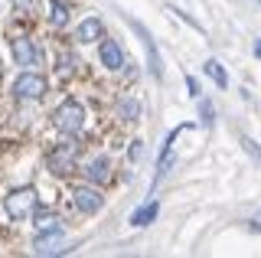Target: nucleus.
<instances>
[{
	"label": "nucleus",
	"mask_w": 261,
	"mask_h": 258,
	"mask_svg": "<svg viewBox=\"0 0 261 258\" xmlns=\"http://www.w3.org/2000/svg\"><path fill=\"white\" fill-rule=\"evenodd\" d=\"M82 154V144L75 141V134H65V141H59L53 150H49V157H46V167L53 170L56 176H65V173H72L75 170V160Z\"/></svg>",
	"instance_id": "nucleus-1"
},
{
	"label": "nucleus",
	"mask_w": 261,
	"mask_h": 258,
	"mask_svg": "<svg viewBox=\"0 0 261 258\" xmlns=\"http://www.w3.org/2000/svg\"><path fill=\"white\" fill-rule=\"evenodd\" d=\"M39 206V193L36 187H20V190H10L4 199V209L10 219H30Z\"/></svg>",
	"instance_id": "nucleus-2"
},
{
	"label": "nucleus",
	"mask_w": 261,
	"mask_h": 258,
	"mask_svg": "<svg viewBox=\"0 0 261 258\" xmlns=\"http://www.w3.org/2000/svg\"><path fill=\"white\" fill-rule=\"evenodd\" d=\"M127 27L134 30V33H137V39L144 43V49H147V59H150V62H147V66H150V75L160 82V79H163V59H160V49H157V39H153V36H150V30H147L141 20H134V17H127Z\"/></svg>",
	"instance_id": "nucleus-3"
},
{
	"label": "nucleus",
	"mask_w": 261,
	"mask_h": 258,
	"mask_svg": "<svg viewBox=\"0 0 261 258\" xmlns=\"http://www.w3.org/2000/svg\"><path fill=\"white\" fill-rule=\"evenodd\" d=\"M53 121H56V127H59L62 134H79L82 124H85V111H82L79 101H65V105L56 108Z\"/></svg>",
	"instance_id": "nucleus-4"
},
{
	"label": "nucleus",
	"mask_w": 261,
	"mask_h": 258,
	"mask_svg": "<svg viewBox=\"0 0 261 258\" xmlns=\"http://www.w3.org/2000/svg\"><path fill=\"white\" fill-rule=\"evenodd\" d=\"M33 252H36V255H65V252H69V248H65V232L62 229L39 232L36 242H33Z\"/></svg>",
	"instance_id": "nucleus-5"
},
{
	"label": "nucleus",
	"mask_w": 261,
	"mask_h": 258,
	"mask_svg": "<svg viewBox=\"0 0 261 258\" xmlns=\"http://www.w3.org/2000/svg\"><path fill=\"white\" fill-rule=\"evenodd\" d=\"M13 95L16 98H43L46 95V79L36 75V72H23V75H16V82H13Z\"/></svg>",
	"instance_id": "nucleus-6"
},
{
	"label": "nucleus",
	"mask_w": 261,
	"mask_h": 258,
	"mask_svg": "<svg viewBox=\"0 0 261 258\" xmlns=\"http://www.w3.org/2000/svg\"><path fill=\"white\" fill-rule=\"evenodd\" d=\"M13 59L16 66H39V59H43V49H39L36 43H33L30 36H16L13 39Z\"/></svg>",
	"instance_id": "nucleus-7"
},
{
	"label": "nucleus",
	"mask_w": 261,
	"mask_h": 258,
	"mask_svg": "<svg viewBox=\"0 0 261 258\" xmlns=\"http://www.w3.org/2000/svg\"><path fill=\"white\" fill-rule=\"evenodd\" d=\"M72 203H75L79 213H88V216H92V213H98V209L105 206V196L95 187H75V190H72Z\"/></svg>",
	"instance_id": "nucleus-8"
},
{
	"label": "nucleus",
	"mask_w": 261,
	"mask_h": 258,
	"mask_svg": "<svg viewBox=\"0 0 261 258\" xmlns=\"http://www.w3.org/2000/svg\"><path fill=\"white\" fill-rule=\"evenodd\" d=\"M98 56H101V66L118 72L121 66H124V49H121L118 39H101V46H98Z\"/></svg>",
	"instance_id": "nucleus-9"
},
{
	"label": "nucleus",
	"mask_w": 261,
	"mask_h": 258,
	"mask_svg": "<svg viewBox=\"0 0 261 258\" xmlns=\"http://www.w3.org/2000/svg\"><path fill=\"white\" fill-rule=\"evenodd\" d=\"M186 131V124H179L173 134H167V141H163V147H160V160H157V173H153V183H160L163 176H167V170H170V160H173V144H176V138Z\"/></svg>",
	"instance_id": "nucleus-10"
},
{
	"label": "nucleus",
	"mask_w": 261,
	"mask_h": 258,
	"mask_svg": "<svg viewBox=\"0 0 261 258\" xmlns=\"http://www.w3.org/2000/svg\"><path fill=\"white\" fill-rule=\"evenodd\" d=\"M157 213H160V203H157V199H150V203H144L141 209H134V213H130V225L144 229V225H150L153 219H157Z\"/></svg>",
	"instance_id": "nucleus-11"
},
{
	"label": "nucleus",
	"mask_w": 261,
	"mask_h": 258,
	"mask_svg": "<svg viewBox=\"0 0 261 258\" xmlns=\"http://www.w3.org/2000/svg\"><path fill=\"white\" fill-rule=\"evenodd\" d=\"M75 39H79V43H95V39H101V20H98V17L82 20L79 30H75Z\"/></svg>",
	"instance_id": "nucleus-12"
},
{
	"label": "nucleus",
	"mask_w": 261,
	"mask_h": 258,
	"mask_svg": "<svg viewBox=\"0 0 261 258\" xmlns=\"http://www.w3.org/2000/svg\"><path fill=\"white\" fill-rule=\"evenodd\" d=\"M85 176H88L92 183H105V180L111 176V164H108V157H95V160H88Z\"/></svg>",
	"instance_id": "nucleus-13"
},
{
	"label": "nucleus",
	"mask_w": 261,
	"mask_h": 258,
	"mask_svg": "<svg viewBox=\"0 0 261 258\" xmlns=\"http://www.w3.org/2000/svg\"><path fill=\"white\" fill-rule=\"evenodd\" d=\"M118 115L124 121H137V118H141V101L130 98V95H121V98H118Z\"/></svg>",
	"instance_id": "nucleus-14"
},
{
	"label": "nucleus",
	"mask_w": 261,
	"mask_h": 258,
	"mask_svg": "<svg viewBox=\"0 0 261 258\" xmlns=\"http://www.w3.org/2000/svg\"><path fill=\"white\" fill-rule=\"evenodd\" d=\"M202 72H206L219 88H228V75H225V69H222V62H219V59H206V62H202Z\"/></svg>",
	"instance_id": "nucleus-15"
},
{
	"label": "nucleus",
	"mask_w": 261,
	"mask_h": 258,
	"mask_svg": "<svg viewBox=\"0 0 261 258\" xmlns=\"http://www.w3.org/2000/svg\"><path fill=\"white\" fill-rule=\"evenodd\" d=\"M49 23L53 27H65L69 23V7L62 0H49Z\"/></svg>",
	"instance_id": "nucleus-16"
},
{
	"label": "nucleus",
	"mask_w": 261,
	"mask_h": 258,
	"mask_svg": "<svg viewBox=\"0 0 261 258\" xmlns=\"http://www.w3.org/2000/svg\"><path fill=\"white\" fill-rule=\"evenodd\" d=\"M196 101H199V118H202V124L212 127V124H216V108H212V101L206 98V95H199Z\"/></svg>",
	"instance_id": "nucleus-17"
},
{
	"label": "nucleus",
	"mask_w": 261,
	"mask_h": 258,
	"mask_svg": "<svg viewBox=\"0 0 261 258\" xmlns=\"http://www.w3.org/2000/svg\"><path fill=\"white\" fill-rule=\"evenodd\" d=\"M36 229H39V232H46V229H62V222H59V216H56V213H36Z\"/></svg>",
	"instance_id": "nucleus-18"
},
{
	"label": "nucleus",
	"mask_w": 261,
	"mask_h": 258,
	"mask_svg": "<svg viewBox=\"0 0 261 258\" xmlns=\"http://www.w3.org/2000/svg\"><path fill=\"white\" fill-rule=\"evenodd\" d=\"M167 10H170V13H176V17H179V20H186V23H190V27L196 30V33H199V36H206V30H202V27H199V23H196V20L190 17V13H183V10H179V7H173V4H170V7H167Z\"/></svg>",
	"instance_id": "nucleus-19"
},
{
	"label": "nucleus",
	"mask_w": 261,
	"mask_h": 258,
	"mask_svg": "<svg viewBox=\"0 0 261 258\" xmlns=\"http://www.w3.org/2000/svg\"><path fill=\"white\" fill-rule=\"evenodd\" d=\"M242 147H245V154H248L251 160H255V164H261V147L251 138H242Z\"/></svg>",
	"instance_id": "nucleus-20"
},
{
	"label": "nucleus",
	"mask_w": 261,
	"mask_h": 258,
	"mask_svg": "<svg viewBox=\"0 0 261 258\" xmlns=\"http://www.w3.org/2000/svg\"><path fill=\"white\" fill-rule=\"evenodd\" d=\"M186 92H190V98H199L202 95V88H199V82H196L193 75H186Z\"/></svg>",
	"instance_id": "nucleus-21"
},
{
	"label": "nucleus",
	"mask_w": 261,
	"mask_h": 258,
	"mask_svg": "<svg viewBox=\"0 0 261 258\" xmlns=\"http://www.w3.org/2000/svg\"><path fill=\"white\" fill-rule=\"evenodd\" d=\"M248 229H251V232H261V209H258V213L248 219Z\"/></svg>",
	"instance_id": "nucleus-22"
},
{
	"label": "nucleus",
	"mask_w": 261,
	"mask_h": 258,
	"mask_svg": "<svg viewBox=\"0 0 261 258\" xmlns=\"http://www.w3.org/2000/svg\"><path fill=\"white\" fill-rule=\"evenodd\" d=\"M16 4H20L23 10H30V7H33V0H16Z\"/></svg>",
	"instance_id": "nucleus-23"
},
{
	"label": "nucleus",
	"mask_w": 261,
	"mask_h": 258,
	"mask_svg": "<svg viewBox=\"0 0 261 258\" xmlns=\"http://www.w3.org/2000/svg\"><path fill=\"white\" fill-rule=\"evenodd\" d=\"M255 56H258V59H261V39H258V43H255Z\"/></svg>",
	"instance_id": "nucleus-24"
},
{
	"label": "nucleus",
	"mask_w": 261,
	"mask_h": 258,
	"mask_svg": "<svg viewBox=\"0 0 261 258\" xmlns=\"http://www.w3.org/2000/svg\"><path fill=\"white\" fill-rule=\"evenodd\" d=\"M0 72H4V66H0Z\"/></svg>",
	"instance_id": "nucleus-25"
},
{
	"label": "nucleus",
	"mask_w": 261,
	"mask_h": 258,
	"mask_svg": "<svg viewBox=\"0 0 261 258\" xmlns=\"http://www.w3.org/2000/svg\"><path fill=\"white\" fill-rule=\"evenodd\" d=\"M255 4H261V0H255Z\"/></svg>",
	"instance_id": "nucleus-26"
}]
</instances>
